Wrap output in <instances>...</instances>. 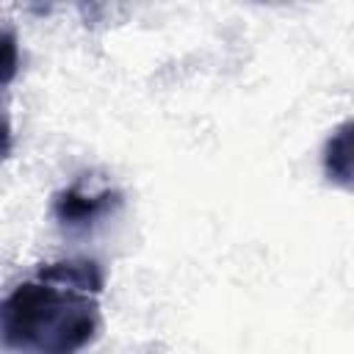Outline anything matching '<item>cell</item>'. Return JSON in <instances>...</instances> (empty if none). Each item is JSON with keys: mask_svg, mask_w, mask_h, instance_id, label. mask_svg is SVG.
<instances>
[{"mask_svg": "<svg viewBox=\"0 0 354 354\" xmlns=\"http://www.w3.org/2000/svg\"><path fill=\"white\" fill-rule=\"evenodd\" d=\"M119 207H122V191H116V188L88 191L86 183L77 180L53 196L50 213L61 230L86 232V230L102 224L105 218H111Z\"/></svg>", "mask_w": 354, "mask_h": 354, "instance_id": "7a4b0ae2", "label": "cell"}, {"mask_svg": "<svg viewBox=\"0 0 354 354\" xmlns=\"http://www.w3.org/2000/svg\"><path fill=\"white\" fill-rule=\"evenodd\" d=\"M105 271L97 260L44 263L0 299L3 354H83L102 332L100 296Z\"/></svg>", "mask_w": 354, "mask_h": 354, "instance_id": "6da1fadb", "label": "cell"}, {"mask_svg": "<svg viewBox=\"0 0 354 354\" xmlns=\"http://www.w3.org/2000/svg\"><path fill=\"white\" fill-rule=\"evenodd\" d=\"M14 149V127H11V116L8 111L0 105V163L11 155Z\"/></svg>", "mask_w": 354, "mask_h": 354, "instance_id": "277c9868", "label": "cell"}, {"mask_svg": "<svg viewBox=\"0 0 354 354\" xmlns=\"http://www.w3.org/2000/svg\"><path fill=\"white\" fill-rule=\"evenodd\" d=\"M19 75V39L14 28H0V91Z\"/></svg>", "mask_w": 354, "mask_h": 354, "instance_id": "3957f363", "label": "cell"}]
</instances>
